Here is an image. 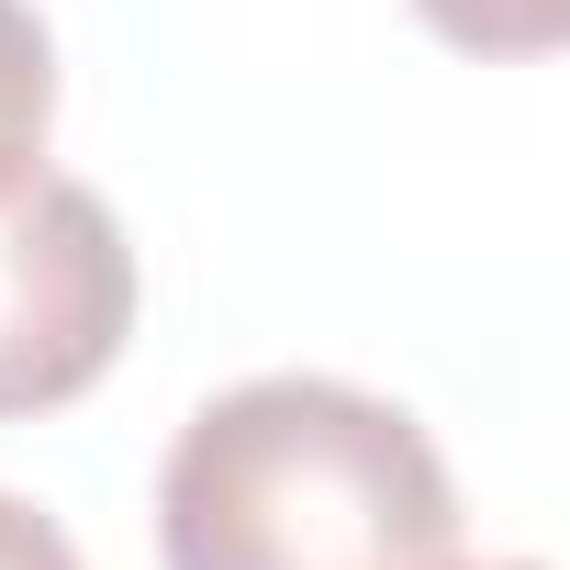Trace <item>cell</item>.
I'll return each instance as SVG.
<instances>
[{
	"instance_id": "6da1fadb",
	"label": "cell",
	"mask_w": 570,
	"mask_h": 570,
	"mask_svg": "<svg viewBox=\"0 0 570 570\" xmlns=\"http://www.w3.org/2000/svg\"><path fill=\"white\" fill-rule=\"evenodd\" d=\"M168 570H448L459 481L436 436L325 370L213 392L157 459Z\"/></svg>"
},
{
	"instance_id": "7a4b0ae2",
	"label": "cell",
	"mask_w": 570,
	"mask_h": 570,
	"mask_svg": "<svg viewBox=\"0 0 570 570\" xmlns=\"http://www.w3.org/2000/svg\"><path fill=\"white\" fill-rule=\"evenodd\" d=\"M135 336V246L90 179L0 190V425L79 403Z\"/></svg>"
},
{
	"instance_id": "3957f363",
	"label": "cell",
	"mask_w": 570,
	"mask_h": 570,
	"mask_svg": "<svg viewBox=\"0 0 570 570\" xmlns=\"http://www.w3.org/2000/svg\"><path fill=\"white\" fill-rule=\"evenodd\" d=\"M57 135V35L35 0H0V190L46 168Z\"/></svg>"
},
{
	"instance_id": "277c9868",
	"label": "cell",
	"mask_w": 570,
	"mask_h": 570,
	"mask_svg": "<svg viewBox=\"0 0 570 570\" xmlns=\"http://www.w3.org/2000/svg\"><path fill=\"white\" fill-rule=\"evenodd\" d=\"M459 57H548L570 35V0H414Z\"/></svg>"
},
{
	"instance_id": "5b68a950",
	"label": "cell",
	"mask_w": 570,
	"mask_h": 570,
	"mask_svg": "<svg viewBox=\"0 0 570 570\" xmlns=\"http://www.w3.org/2000/svg\"><path fill=\"white\" fill-rule=\"evenodd\" d=\"M0 570H90V559L68 548V525H57L46 503H23V492H0Z\"/></svg>"
},
{
	"instance_id": "8992f818",
	"label": "cell",
	"mask_w": 570,
	"mask_h": 570,
	"mask_svg": "<svg viewBox=\"0 0 570 570\" xmlns=\"http://www.w3.org/2000/svg\"><path fill=\"white\" fill-rule=\"evenodd\" d=\"M448 570H537V559H448Z\"/></svg>"
}]
</instances>
